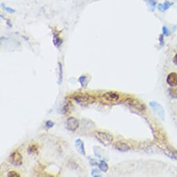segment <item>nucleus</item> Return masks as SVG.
Instances as JSON below:
<instances>
[{
    "label": "nucleus",
    "instance_id": "f257e3e1",
    "mask_svg": "<svg viewBox=\"0 0 177 177\" xmlns=\"http://www.w3.org/2000/svg\"><path fill=\"white\" fill-rule=\"evenodd\" d=\"M95 136L99 142L105 146H108L113 142V136L110 133L103 132V131H96Z\"/></svg>",
    "mask_w": 177,
    "mask_h": 177
},
{
    "label": "nucleus",
    "instance_id": "f03ea898",
    "mask_svg": "<svg viewBox=\"0 0 177 177\" xmlns=\"http://www.w3.org/2000/svg\"><path fill=\"white\" fill-rule=\"evenodd\" d=\"M73 99L82 106H86V105L93 103L96 101L95 98L93 96L88 95V94H77L74 95Z\"/></svg>",
    "mask_w": 177,
    "mask_h": 177
},
{
    "label": "nucleus",
    "instance_id": "7ed1b4c3",
    "mask_svg": "<svg viewBox=\"0 0 177 177\" xmlns=\"http://www.w3.org/2000/svg\"><path fill=\"white\" fill-rule=\"evenodd\" d=\"M149 105L154 112L158 116L161 118V120H164L165 118V110H164L163 107L159 103L156 102V101H151L149 102Z\"/></svg>",
    "mask_w": 177,
    "mask_h": 177
},
{
    "label": "nucleus",
    "instance_id": "20e7f679",
    "mask_svg": "<svg viewBox=\"0 0 177 177\" xmlns=\"http://www.w3.org/2000/svg\"><path fill=\"white\" fill-rule=\"evenodd\" d=\"M126 103H127L128 105H129L130 106L133 107V108L137 109V110L140 111H144L146 109L145 105L143 104V103L140 102L139 100L132 99V98H128L127 100H126Z\"/></svg>",
    "mask_w": 177,
    "mask_h": 177
},
{
    "label": "nucleus",
    "instance_id": "39448f33",
    "mask_svg": "<svg viewBox=\"0 0 177 177\" xmlns=\"http://www.w3.org/2000/svg\"><path fill=\"white\" fill-rule=\"evenodd\" d=\"M65 127L68 131H74L79 127V122L74 117H70L66 120Z\"/></svg>",
    "mask_w": 177,
    "mask_h": 177
},
{
    "label": "nucleus",
    "instance_id": "423d86ee",
    "mask_svg": "<svg viewBox=\"0 0 177 177\" xmlns=\"http://www.w3.org/2000/svg\"><path fill=\"white\" fill-rule=\"evenodd\" d=\"M102 98L106 101L113 103L119 100L120 95L117 93H114V92H107V93L103 94Z\"/></svg>",
    "mask_w": 177,
    "mask_h": 177
},
{
    "label": "nucleus",
    "instance_id": "0eeeda50",
    "mask_svg": "<svg viewBox=\"0 0 177 177\" xmlns=\"http://www.w3.org/2000/svg\"><path fill=\"white\" fill-rule=\"evenodd\" d=\"M10 161L13 165L16 166H20L22 164V156L19 152H14L11 154Z\"/></svg>",
    "mask_w": 177,
    "mask_h": 177
},
{
    "label": "nucleus",
    "instance_id": "6e6552de",
    "mask_svg": "<svg viewBox=\"0 0 177 177\" xmlns=\"http://www.w3.org/2000/svg\"><path fill=\"white\" fill-rule=\"evenodd\" d=\"M167 84L171 87H176L177 86V73L171 72L167 76Z\"/></svg>",
    "mask_w": 177,
    "mask_h": 177
},
{
    "label": "nucleus",
    "instance_id": "1a4fd4ad",
    "mask_svg": "<svg viewBox=\"0 0 177 177\" xmlns=\"http://www.w3.org/2000/svg\"><path fill=\"white\" fill-rule=\"evenodd\" d=\"M115 148L117 150L119 151V152H127L131 149V147H130L129 144H127V143L124 142H121V141H118L115 144Z\"/></svg>",
    "mask_w": 177,
    "mask_h": 177
},
{
    "label": "nucleus",
    "instance_id": "9d476101",
    "mask_svg": "<svg viewBox=\"0 0 177 177\" xmlns=\"http://www.w3.org/2000/svg\"><path fill=\"white\" fill-rule=\"evenodd\" d=\"M75 146H76L77 151L81 154L86 156V149H85L84 143L81 139H76L75 140Z\"/></svg>",
    "mask_w": 177,
    "mask_h": 177
},
{
    "label": "nucleus",
    "instance_id": "9b49d317",
    "mask_svg": "<svg viewBox=\"0 0 177 177\" xmlns=\"http://www.w3.org/2000/svg\"><path fill=\"white\" fill-rule=\"evenodd\" d=\"M174 4L173 2H170L169 1H165L163 4H160L158 5V9L161 12H165V11H167V9H169L171 7V6H172Z\"/></svg>",
    "mask_w": 177,
    "mask_h": 177
},
{
    "label": "nucleus",
    "instance_id": "f8f14e48",
    "mask_svg": "<svg viewBox=\"0 0 177 177\" xmlns=\"http://www.w3.org/2000/svg\"><path fill=\"white\" fill-rule=\"evenodd\" d=\"M167 156H169V157L172 158V159L177 160V150L175 149L174 148H173L171 147H168L167 149Z\"/></svg>",
    "mask_w": 177,
    "mask_h": 177
},
{
    "label": "nucleus",
    "instance_id": "ddd939ff",
    "mask_svg": "<svg viewBox=\"0 0 177 177\" xmlns=\"http://www.w3.org/2000/svg\"><path fill=\"white\" fill-rule=\"evenodd\" d=\"M58 69H59V74H58V85H61L62 82H63V65L62 63L58 62Z\"/></svg>",
    "mask_w": 177,
    "mask_h": 177
},
{
    "label": "nucleus",
    "instance_id": "4468645a",
    "mask_svg": "<svg viewBox=\"0 0 177 177\" xmlns=\"http://www.w3.org/2000/svg\"><path fill=\"white\" fill-rule=\"evenodd\" d=\"M98 166H99V169L103 172H106L109 169L108 164H107L106 162L103 161H101L99 162V163L98 164Z\"/></svg>",
    "mask_w": 177,
    "mask_h": 177
},
{
    "label": "nucleus",
    "instance_id": "2eb2a0df",
    "mask_svg": "<svg viewBox=\"0 0 177 177\" xmlns=\"http://www.w3.org/2000/svg\"><path fill=\"white\" fill-rule=\"evenodd\" d=\"M62 42H63V40H62V39L61 38H59V36L57 34H56V33H54V38H53V43L54 45H55L56 47H60L62 44Z\"/></svg>",
    "mask_w": 177,
    "mask_h": 177
},
{
    "label": "nucleus",
    "instance_id": "dca6fc26",
    "mask_svg": "<svg viewBox=\"0 0 177 177\" xmlns=\"http://www.w3.org/2000/svg\"><path fill=\"white\" fill-rule=\"evenodd\" d=\"M79 81L81 86L82 87H86L88 83V77L86 76V75H82V76H81L79 79Z\"/></svg>",
    "mask_w": 177,
    "mask_h": 177
},
{
    "label": "nucleus",
    "instance_id": "f3484780",
    "mask_svg": "<svg viewBox=\"0 0 177 177\" xmlns=\"http://www.w3.org/2000/svg\"><path fill=\"white\" fill-rule=\"evenodd\" d=\"M169 95L173 99H177V88L172 87L169 89Z\"/></svg>",
    "mask_w": 177,
    "mask_h": 177
},
{
    "label": "nucleus",
    "instance_id": "a211bd4d",
    "mask_svg": "<svg viewBox=\"0 0 177 177\" xmlns=\"http://www.w3.org/2000/svg\"><path fill=\"white\" fill-rule=\"evenodd\" d=\"M1 8H2L4 9V10L6 11V12L8 13H15L16 12V11L15 10L14 8H11V7L6 6V5H5L4 3H1Z\"/></svg>",
    "mask_w": 177,
    "mask_h": 177
},
{
    "label": "nucleus",
    "instance_id": "6ab92c4d",
    "mask_svg": "<svg viewBox=\"0 0 177 177\" xmlns=\"http://www.w3.org/2000/svg\"><path fill=\"white\" fill-rule=\"evenodd\" d=\"M147 2L150 6V8L152 11H154L155 10V8L156 6V1L155 0H147Z\"/></svg>",
    "mask_w": 177,
    "mask_h": 177
},
{
    "label": "nucleus",
    "instance_id": "aec40b11",
    "mask_svg": "<svg viewBox=\"0 0 177 177\" xmlns=\"http://www.w3.org/2000/svg\"><path fill=\"white\" fill-rule=\"evenodd\" d=\"M91 175L93 176H95V177L101 176V175L100 174V172H99V170H97V169H93V170H92Z\"/></svg>",
    "mask_w": 177,
    "mask_h": 177
},
{
    "label": "nucleus",
    "instance_id": "412c9836",
    "mask_svg": "<svg viewBox=\"0 0 177 177\" xmlns=\"http://www.w3.org/2000/svg\"><path fill=\"white\" fill-rule=\"evenodd\" d=\"M163 34L165 36H168V35H170V31L168 29V28L165 26H163Z\"/></svg>",
    "mask_w": 177,
    "mask_h": 177
},
{
    "label": "nucleus",
    "instance_id": "4be33fe9",
    "mask_svg": "<svg viewBox=\"0 0 177 177\" xmlns=\"http://www.w3.org/2000/svg\"><path fill=\"white\" fill-rule=\"evenodd\" d=\"M8 177H20V175L19 174L18 172H16V171H11V172H8Z\"/></svg>",
    "mask_w": 177,
    "mask_h": 177
},
{
    "label": "nucleus",
    "instance_id": "5701e85b",
    "mask_svg": "<svg viewBox=\"0 0 177 177\" xmlns=\"http://www.w3.org/2000/svg\"><path fill=\"white\" fill-rule=\"evenodd\" d=\"M28 150H29V153H34V152H38V147L35 145H31L30 146L29 149H28Z\"/></svg>",
    "mask_w": 177,
    "mask_h": 177
},
{
    "label": "nucleus",
    "instance_id": "b1692460",
    "mask_svg": "<svg viewBox=\"0 0 177 177\" xmlns=\"http://www.w3.org/2000/svg\"><path fill=\"white\" fill-rule=\"evenodd\" d=\"M54 126V122L51 121V120H48V121H47L46 123H45V127L47 128V129L52 128Z\"/></svg>",
    "mask_w": 177,
    "mask_h": 177
},
{
    "label": "nucleus",
    "instance_id": "393cba45",
    "mask_svg": "<svg viewBox=\"0 0 177 177\" xmlns=\"http://www.w3.org/2000/svg\"><path fill=\"white\" fill-rule=\"evenodd\" d=\"M159 42L160 44H161L162 46H163L164 44H165V41H164V36L163 34H161L159 36Z\"/></svg>",
    "mask_w": 177,
    "mask_h": 177
},
{
    "label": "nucleus",
    "instance_id": "a878e982",
    "mask_svg": "<svg viewBox=\"0 0 177 177\" xmlns=\"http://www.w3.org/2000/svg\"><path fill=\"white\" fill-rule=\"evenodd\" d=\"M173 62H174V63L175 65H177V54H175L174 57L173 58Z\"/></svg>",
    "mask_w": 177,
    "mask_h": 177
},
{
    "label": "nucleus",
    "instance_id": "bb28decb",
    "mask_svg": "<svg viewBox=\"0 0 177 177\" xmlns=\"http://www.w3.org/2000/svg\"><path fill=\"white\" fill-rule=\"evenodd\" d=\"M6 24H7V25L8 26V27H12V24H11V22L10 20H6Z\"/></svg>",
    "mask_w": 177,
    "mask_h": 177
}]
</instances>
